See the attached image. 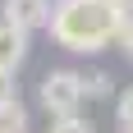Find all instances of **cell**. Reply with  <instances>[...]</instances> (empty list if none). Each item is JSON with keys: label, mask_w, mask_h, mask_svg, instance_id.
Returning a JSON list of instances; mask_svg holds the SVG:
<instances>
[{"label": "cell", "mask_w": 133, "mask_h": 133, "mask_svg": "<svg viewBox=\"0 0 133 133\" xmlns=\"http://www.w3.org/2000/svg\"><path fill=\"white\" fill-rule=\"evenodd\" d=\"M119 133H133V83L124 87V96H119Z\"/></svg>", "instance_id": "obj_8"}, {"label": "cell", "mask_w": 133, "mask_h": 133, "mask_svg": "<svg viewBox=\"0 0 133 133\" xmlns=\"http://www.w3.org/2000/svg\"><path fill=\"white\" fill-rule=\"evenodd\" d=\"M119 5H124V9H129V14H133V0H119Z\"/></svg>", "instance_id": "obj_11"}, {"label": "cell", "mask_w": 133, "mask_h": 133, "mask_svg": "<svg viewBox=\"0 0 133 133\" xmlns=\"http://www.w3.org/2000/svg\"><path fill=\"white\" fill-rule=\"evenodd\" d=\"M5 101H18V83H14V74L0 69V106H5Z\"/></svg>", "instance_id": "obj_9"}, {"label": "cell", "mask_w": 133, "mask_h": 133, "mask_svg": "<svg viewBox=\"0 0 133 133\" xmlns=\"http://www.w3.org/2000/svg\"><path fill=\"white\" fill-rule=\"evenodd\" d=\"M0 133H28V106L23 101H5L0 106Z\"/></svg>", "instance_id": "obj_5"}, {"label": "cell", "mask_w": 133, "mask_h": 133, "mask_svg": "<svg viewBox=\"0 0 133 133\" xmlns=\"http://www.w3.org/2000/svg\"><path fill=\"white\" fill-rule=\"evenodd\" d=\"M23 60H28V32L0 18V69L5 74H18Z\"/></svg>", "instance_id": "obj_4"}, {"label": "cell", "mask_w": 133, "mask_h": 133, "mask_svg": "<svg viewBox=\"0 0 133 133\" xmlns=\"http://www.w3.org/2000/svg\"><path fill=\"white\" fill-rule=\"evenodd\" d=\"M110 74L106 69H92V74H83V96H110Z\"/></svg>", "instance_id": "obj_6"}, {"label": "cell", "mask_w": 133, "mask_h": 133, "mask_svg": "<svg viewBox=\"0 0 133 133\" xmlns=\"http://www.w3.org/2000/svg\"><path fill=\"white\" fill-rule=\"evenodd\" d=\"M124 23H129V9L119 0H55L46 32L55 46L74 55H101L106 46H119Z\"/></svg>", "instance_id": "obj_1"}, {"label": "cell", "mask_w": 133, "mask_h": 133, "mask_svg": "<svg viewBox=\"0 0 133 133\" xmlns=\"http://www.w3.org/2000/svg\"><path fill=\"white\" fill-rule=\"evenodd\" d=\"M37 101H41V110H46L51 119L78 115V106L87 101V96H83V74L78 69H46L41 83H37Z\"/></svg>", "instance_id": "obj_2"}, {"label": "cell", "mask_w": 133, "mask_h": 133, "mask_svg": "<svg viewBox=\"0 0 133 133\" xmlns=\"http://www.w3.org/2000/svg\"><path fill=\"white\" fill-rule=\"evenodd\" d=\"M51 133H96V129H92V119L69 115V119H51Z\"/></svg>", "instance_id": "obj_7"}, {"label": "cell", "mask_w": 133, "mask_h": 133, "mask_svg": "<svg viewBox=\"0 0 133 133\" xmlns=\"http://www.w3.org/2000/svg\"><path fill=\"white\" fill-rule=\"evenodd\" d=\"M119 46H124V55L133 60V14H129V23H124V37H119Z\"/></svg>", "instance_id": "obj_10"}, {"label": "cell", "mask_w": 133, "mask_h": 133, "mask_svg": "<svg viewBox=\"0 0 133 133\" xmlns=\"http://www.w3.org/2000/svg\"><path fill=\"white\" fill-rule=\"evenodd\" d=\"M51 5L55 0H5L0 5V18L14 28H23V32H37V28L51 23Z\"/></svg>", "instance_id": "obj_3"}]
</instances>
